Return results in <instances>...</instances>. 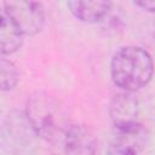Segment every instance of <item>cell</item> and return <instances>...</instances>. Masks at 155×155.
<instances>
[{
  "instance_id": "6da1fadb",
  "label": "cell",
  "mask_w": 155,
  "mask_h": 155,
  "mask_svg": "<svg viewBox=\"0 0 155 155\" xmlns=\"http://www.w3.org/2000/svg\"><path fill=\"white\" fill-rule=\"evenodd\" d=\"M25 119L33 133L50 143H63L73 125L65 105L44 92H36L28 98Z\"/></svg>"
},
{
  "instance_id": "7a4b0ae2",
  "label": "cell",
  "mask_w": 155,
  "mask_h": 155,
  "mask_svg": "<svg viewBox=\"0 0 155 155\" xmlns=\"http://www.w3.org/2000/svg\"><path fill=\"white\" fill-rule=\"evenodd\" d=\"M154 64L149 52L139 46L119 48L110 63L113 82L124 92H136L145 87L153 78Z\"/></svg>"
},
{
  "instance_id": "3957f363",
  "label": "cell",
  "mask_w": 155,
  "mask_h": 155,
  "mask_svg": "<svg viewBox=\"0 0 155 155\" xmlns=\"http://www.w3.org/2000/svg\"><path fill=\"white\" fill-rule=\"evenodd\" d=\"M149 133L142 122L114 126L107 155H145Z\"/></svg>"
},
{
  "instance_id": "277c9868",
  "label": "cell",
  "mask_w": 155,
  "mask_h": 155,
  "mask_svg": "<svg viewBox=\"0 0 155 155\" xmlns=\"http://www.w3.org/2000/svg\"><path fill=\"white\" fill-rule=\"evenodd\" d=\"M2 10L23 35H35L45 24V12L40 2L6 1L2 4Z\"/></svg>"
},
{
  "instance_id": "5b68a950",
  "label": "cell",
  "mask_w": 155,
  "mask_h": 155,
  "mask_svg": "<svg viewBox=\"0 0 155 155\" xmlns=\"http://www.w3.org/2000/svg\"><path fill=\"white\" fill-rule=\"evenodd\" d=\"M63 145L65 155H99L98 142L93 132L84 125H71Z\"/></svg>"
},
{
  "instance_id": "8992f818",
  "label": "cell",
  "mask_w": 155,
  "mask_h": 155,
  "mask_svg": "<svg viewBox=\"0 0 155 155\" xmlns=\"http://www.w3.org/2000/svg\"><path fill=\"white\" fill-rule=\"evenodd\" d=\"M110 1H68L67 6L71 15L79 21L96 23L102 21L111 10Z\"/></svg>"
},
{
  "instance_id": "52a82bcc",
  "label": "cell",
  "mask_w": 155,
  "mask_h": 155,
  "mask_svg": "<svg viewBox=\"0 0 155 155\" xmlns=\"http://www.w3.org/2000/svg\"><path fill=\"white\" fill-rule=\"evenodd\" d=\"M138 104L136 98L128 92H124L113 98L110 104V116L114 126L138 122Z\"/></svg>"
},
{
  "instance_id": "ba28073f",
  "label": "cell",
  "mask_w": 155,
  "mask_h": 155,
  "mask_svg": "<svg viewBox=\"0 0 155 155\" xmlns=\"http://www.w3.org/2000/svg\"><path fill=\"white\" fill-rule=\"evenodd\" d=\"M23 34L17 25L11 21L4 10H1L0 25V50L1 54H12L17 52L23 44Z\"/></svg>"
},
{
  "instance_id": "9c48e42d",
  "label": "cell",
  "mask_w": 155,
  "mask_h": 155,
  "mask_svg": "<svg viewBox=\"0 0 155 155\" xmlns=\"http://www.w3.org/2000/svg\"><path fill=\"white\" fill-rule=\"evenodd\" d=\"M19 80V71L17 65L11 61L7 59L5 56L1 57L0 61V85L2 91L12 90Z\"/></svg>"
},
{
  "instance_id": "30bf717a",
  "label": "cell",
  "mask_w": 155,
  "mask_h": 155,
  "mask_svg": "<svg viewBox=\"0 0 155 155\" xmlns=\"http://www.w3.org/2000/svg\"><path fill=\"white\" fill-rule=\"evenodd\" d=\"M133 5L144 11L155 13V0H136L133 1Z\"/></svg>"
}]
</instances>
